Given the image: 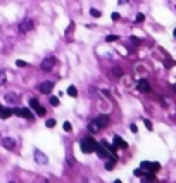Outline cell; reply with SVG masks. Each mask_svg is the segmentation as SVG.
I'll return each mask as SVG.
<instances>
[{"mask_svg":"<svg viewBox=\"0 0 176 183\" xmlns=\"http://www.w3.org/2000/svg\"><path fill=\"white\" fill-rule=\"evenodd\" d=\"M79 147H81V152L85 154H92L95 152V147H97V142H95L92 137H85V138L81 140V143H79Z\"/></svg>","mask_w":176,"mask_h":183,"instance_id":"obj_1","label":"cell"},{"mask_svg":"<svg viewBox=\"0 0 176 183\" xmlns=\"http://www.w3.org/2000/svg\"><path fill=\"white\" fill-rule=\"evenodd\" d=\"M30 105H31V109H33V111L36 112V116L43 118V116H45V114H47L45 107H43V105H40V104H38V100H36V99H31V100H30Z\"/></svg>","mask_w":176,"mask_h":183,"instance_id":"obj_2","label":"cell"},{"mask_svg":"<svg viewBox=\"0 0 176 183\" xmlns=\"http://www.w3.org/2000/svg\"><path fill=\"white\" fill-rule=\"evenodd\" d=\"M40 67L43 71H52L54 67H55V57H45V59L41 60Z\"/></svg>","mask_w":176,"mask_h":183,"instance_id":"obj_3","label":"cell"},{"mask_svg":"<svg viewBox=\"0 0 176 183\" xmlns=\"http://www.w3.org/2000/svg\"><path fill=\"white\" fill-rule=\"evenodd\" d=\"M12 114L21 116V118H26V119H33L31 111H30V109H26V107H16V109H12Z\"/></svg>","mask_w":176,"mask_h":183,"instance_id":"obj_4","label":"cell"},{"mask_svg":"<svg viewBox=\"0 0 176 183\" xmlns=\"http://www.w3.org/2000/svg\"><path fill=\"white\" fill-rule=\"evenodd\" d=\"M33 30V21L31 19H24L21 24H19V31L21 33H28V31H31Z\"/></svg>","mask_w":176,"mask_h":183,"instance_id":"obj_5","label":"cell"},{"mask_svg":"<svg viewBox=\"0 0 176 183\" xmlns=\"http://www.w3.org/2000/svg\"><path fill=\"white\" fill-rule=\"evenodd\" d=\"M95 152H97V156L102 157V159H105V157H111V154H109L107 147H104L102 143H97V147H95Z\"/></svg>","mask_w":176,"mask_h":183,"instance_id":"obj_6","label":"cell"},{"mask_svg":"<svg viewBox=\"0 0 176 183\" xmlns=\"http://www.w3.org/2000/svg\"><path fill=\"white\" fill-rule=\"evenodd\" d=\"M93 123H95V124H97V126L102 130V128H105V126L109 124V118L105 116V114H102V116H97V118H95Z\"/></svg>","mask_w":176,"mask_h":183,"instance_id":"obj_7","label":"cell"},{"mask_svg":"<svg viewBox=\"0 0 176 183\" xmlns=\"http://www.w3.org/2000/svg\"><path fill=\"white\" fill-rule=\"evenodd\" d=\"M38 90H40L41 94H50L54 90V83L52 81H43L40 86H38Z\"/></svg>","mask_w":176,"mask_h":183,"instance_id":"obj_8","label":"cell"},{"mask_svg":"<svg viewBox=\"0 0 176 183\" xmlns=\"http://www.w3.org/2000/svg\"><path fill=\"white\" fill-rule=\"evenodd\" d=\"M35 161L38 162V164H47V156L43 152H40V150H35Z\"/></svg>","mask_w":176,"mask_h":183,"instance_id":"obj_9","label":"cell"},{"mask_svg":"<svg viewBox=\"0 0 176 183\" xmlns=\"http://www.w3.org/2000/svg\"><path fill=\"white\" fill-rule=\"evenodd\" d=\"M2 145H4L5 149L12 150V149L16 147V140H14V138H11V137H5V138H2Z\"/></svg>","mask_w":176,"mask_h":183,"instance_id":"obj_10","label":"cell"},{"mask_svg":"<svg viewBox=\"0 0 176 183\" xmlns=\"http://www.w3.org/2000/svg\"><path fill=\"white\" fill-rule=\"evenodd\" d=\"M136 86H138V90H140V92H143V94L150 92V83L147 81V79H140V81H138V85H136Z\"/></svg>","mask_w":176,"mask_h":183,"instance_id":"obj_11","label":"cell"},{"mask_svg":"<svg viewBox=\"0 0 176 183\" xmlns=\"http://www.w3.org/2000/svg\"><path fill=\"white\" fill-rule=\"evenodd\" d=\"M114 147H116V149H126L128 143L124 142L121 137H117V135H116V137H114Z\"/></svg>","mask_w":176,"mask_h":183,"instance_id":"obj_12","label":"cell"},{"mask_svg":"<svg viewBox=\"0 0 176 183\" xmlns=\"http://www.w3.org/2000/svg\"><path fill=\"white\" fill-rule=\"evenodd\" d=\"M11 116H12V109L4 107L2 111H0V118H2V119H7V118H11Z\"/></svg>","mask_w":176,"mask_h":183,"instance_id":"obj_13","label":"cell"},{"mask_svg":"<svg viewBox=\"0 0 176 183\" xmlns=\"http://www.w3.org/2000/svg\"><path fill=\"white\" fill-rule=\"evenodd\" d=\"M68 95H69V97H76V95H78V90H76V86H69V88H68Z\"/></svg>","mask_w":176,"mask_h":183,"instance_id":"obj_14","label":"cell"},{"mask_svg":"<svg viewBox=\"0 0 176 183\" xmlns=\"http://www.w3.org/2000/svg\"><path fill=\"white\" fill-rule=\"evenodd\" d=\"M88 130H90V133H97V131H98V130H100V128H98V126H97V124H95V123H93V121H92V123H90V124H88Z\"/></svg>","mask_w":176,"mask_h":183,"instance_id":"obj_15","label":"cell"},{"mask_svg":"<svg viewBox=\"0 0 176 183\" xmlns=\"http://www.w3.org/2000/svg\"><path fill=\"white\" fill-rule=\"evenodd\" d=\"M159 169H161V164H159V162H152V164H150V173H155V171H159Z\"/></svg>","mask_w":176,"mask_h":183,"instance_id":"obj_16","label":"cell"},{"mask_svg":"<svg viewBox=\"0 0 176 183\" xmlns=\"http://www.w3.org/2000/svg\"><path fill=\"white\" fill-rule=\"evenodd\" d=\"M114 164H116V161H107L105 162V169H107V171H111V169H114Z\"/></svg>","mask_w":176,"mask_h":183,"instance_id":"obj_17","label":"cell"},{"mask_svg":"<svg viewBox=\"0 0 176 183\" xmlns=\"http://www.w3.org/2000/svg\"><path fill=\"white\" fill-rule=\"evenodd\" d=\"M116 40H119V36H117V35H109V36L105 38V41H109V43H111V41H116Z\"/></svg>","mask_w":176,"mask_h":183,"instance_id":"obj_18","label":"cell"},{"mask_svg":"<svg viewBox=\"0 0 176 183\" xmlns=\"http://www.w3.org/2000/svg\"><path fill=\"white\" fill-rule=\"evenodd\" d=\"M16 66H17V67H28V62H26V60L19 59V60H16Z\"/></svg>","mask_w":176,"mask_h":183,"instance_id":"obj_19","label":"cell"},{"mask_svg":"<svg viewBox=\"0 0 176 183\" xmlns=\"http://www.w3.org/2000/svg\"><path fill=\"white\" fill-rule=\"evenodd\" d=\"M121 75H123V71H121L119 67H114V69H112V76H116V78H119Z\"/></svg>","mask_w":176,"mask_h":183,"instance_id":"obj_20","label":"cell"},{"mask_svg":"<svg viewBox=\"0 0 176 183\" xmlns=\"http://www.w3.org/2000/svg\"><path fill=\"white\" fill-rule=\"evenodd\" d=\"M5 79H7L5 73H4V71H0V86H2V85H5Z\"/></svg>","mask_w":176,"mask_h":183,"instance_id":"obj_21","label":"cell"},{"mask_svg":"<svg viewBox=\"0 0 176 183\" xmlns=\"http://www.w3.org/2000/svg\"><path fill=\"white\" fill-rule=\"evenodd\" d=\"M16 100H17V97L14 94H7V102H16Z\"/></svg>","mask_w":176,"mask_h":183,"instance_id":"obj_22","label":"cell"},{"mask_svg":"<svg viewBox=\"0 0 176 183\" xmlns=\"http://www.w3.org/2000/svg\"><path fill=\"white\" fill-rule=\"evenodd\" d=\"M90 14L93 16V17H100V16H102V14H100V11H97V9H92Z\"/></svg>","mask_w":176,"mask_h":183,"instance_id":"obj_23","label":"cell"},{"mask_svg":"<svg viewBox=\"0 0 176 183\" xmlns=\"http://www.w3.org/2000/svg\"><path fill=\"white\" fill-rule=\"evenodd\" d=\"M50 104H52L54 107H57V105H59V99H57V97H52V99H50Z\"/></svg>","mask_w":176,"mask_h":183,"instance_id":"obj_24","label":"cell"},{"mask_svg":"<svg viewBox=\"0 0 176 183\" xmlns=\"http://www.w3.org/2000/svg\"><path fill=\"white\" fill-rule=\"evenodd\" d=\"M55 119H49V121H47V128H54V126H55Z\"/></svg>","mask_w":176,"mask_h":183,"instance_id":"obj_25","label":"cell"},{"mask_svg":"<svg viewBox=\"0 0 176 183\" xmlns=\"http://www.w3.org/2000/svg\"><path fill=\"white\" fill-rule=\"evenodd\" d=\"M62 128H64V131H71V123H69V121H66Z\"/></svg>","mask_w":176,"mask_h":183,"instance_id":"obj_26","label":"cell"},{"mask_svg":"<svg viewBox=\"0 0 176 183\" xmlns=\"http://www.w3.org/2000/svg\"><path fill=\"white\" fill-rule=\"evenodd\" d=\"M143 19H145V16H143V14H138L135 21H136V22H143Z\"/></svg>","mask_w":176,"mask_h":183,"instance_id":"obj_27","label":"cell"},{"mask_svg":"<svg viewBox=\"0 0 176 183\" xmlns=\"http://www.w3.org/2000/svg\"><path fill=\"white\" fill-rule=\"evenodd\" d=\"M145 126H147V130H152V123L149 119H145Z\"/></svg>","mask_w":176,"mask_h":183,"instance_id":"obj_28","label":"cell"},{"mask_svg":"<svg viewBox=\"0 0 176 183\" xmlns=\"http://www.w3.org/2000/svg\"><path fill=\"white\" fill-rule=\"evenodd\" d=\"M130 130L133 131V133H136V131H138V128H136V124H131V126H130Z\"/></svg>","mask_w":176,"mask_h":183,"instance_id":"obj_29","label":"cell"},{"mask_svg":"<svg viewBox=\"0 0 176 183\" xmlns=\"http://www.w3.org/2000/svg\"><path fill=\"white\" fill-rule=\"evenodd\" d=\"M130 40H131V41H133V43H135V45H136V43H138V38H136V36H131V38H130Z\"/></svg>","mask_w":176,"mask_h":183,"instance_id":"obj_30","label":"cell"},{"mask_svg":"<svg viewBox=\"0 0 176 183\" xmlns=\"http://www.w3.org/2000/svg\"><path fill=\"white\" fill-rule=\"evenodd\" d=\"M112 19H114V21H117V19H119V14H117V12H114V14H112Z\"/></svg>","mask_w":176,"mask_h":183,"instance_id":"obj_31","label":"cell"},{"mask_svg":"<svg viewBox=\"0 0 176 183\" xmlns=\"http://www.w3.org/2000/svg\"><path fill=\"white\" fill-rule=\"evenodd\" d=\"M128 0H119V5H123V4H126Z\"/></svg>","mask_w":176,"mask_h":183,"instance_id":"obj_32","label":"cell"},{"mask_svg":"<svg viewBox=\"0 0 176 183\" xmlns=\"http://www.w3.org/2000/svg\"><path fill=\"white\" fill-rule=\"evenodd\" d=\"M114 183H123V181H121V180H116V181H114Z\"/></svg>","mask_w":176,"mask_h":183,"instance_id":"obj_33","label":"cell"},{"mask_svg":"<svg viewBox=\"0 0 176 183\" xmlns=\"http://www.w3.org/2000/svg\"><path fill=\"white\" fill-rule=\"evenodd\" d=\"M2 109H4V105H0V111H2Z\"/></svg>","mask_w":176,"mask_h":183,"instance_id":"obj_34","label":"cell"},{"mask_svg":"<svg viewBox=\"0 0 176 183\" xmlns=\"http://www.w3.org/2000/svg\"><path fill=\"white\" fill-rule=\"evenodd\" d=\"M173 86H174V90H176V83H174V85H173Z\"/></svg>","mask_w":176,"mask_h":183,"instance_id":"obj_35","label":"cell"},{"mask_svg":"<svg viewBox=\"0 0 176 183\" xmlns=\"http://www.w3.org/2000/svg\"><path fill=\"white\" fill-rule=\"evenodd\" d=\"M174 36H176V28H174Z\"/></svg>","mask_w":176,"mask_h":183,"instance_id":"obj_36","label":"cell"}]
</instances>
